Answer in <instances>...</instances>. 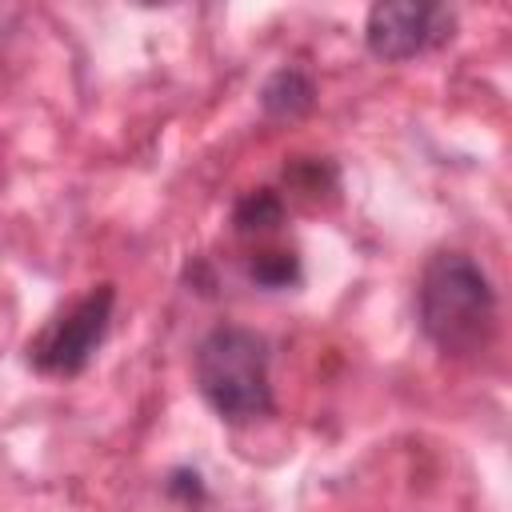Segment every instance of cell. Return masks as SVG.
<instances>
[{
	"mask_svg": "<svg viewBox=\"0 0 512 512\" xmlns=\"http://www.w3.org/2000/svg\"><path fill=\"white\" fill-rule=\"evenodd\" d=\"M296 272H300V264H296V256L284 252V248L256 252L252 264H248V276H252L256 284H264V288H288V284L296 280Z\"/></svg>",
	"mask_w": 512,
	"mask_h": 512,
	"instance_id": "obj_7",
	"label": "cell"
},
{
	"mask_svg": "<svg viewBox=\"0 0 512 512\" xmlns=\"http://www.w3.org/2000/svg\"><path fill=\"white\" fill-rule=\"evenodd\" d=\"M192 376L204 404L228 424H248L272 412L268 340L252 328L216 324L196 344Z\"/></svg>",
	"mask_w": 512,
	"mask_h": 512,
	"instance_id": "obj_2",
	"label": "cell"
},
{
	"mask_svg": "<svg viewBox=\"0 0 512 512\" xmlns=\"http://www.w3.org/2000/svg\"><path fill=\"white\" fill-rule=\"evenodd\" d=\"M284 200L272 192V188H256L248 196H240L236 212H232V224L240 236H268L284 224Z\"/></svg>",
	"mask_w": 512,
	"mask_h": 512,
	"instance_id": "obj_6",
	"label": "cell"
},
{
	"mask_svg": "<svg viewBox=\"0 0 512 512\" xmlns=\"http://www.w3.org/2000/svg\"><path fill=\"white\" fill-rule=\"evenodd\" d=\"M312 100H316V84H312L300 68H276V72L264 80V88H260V104H264V112L276 116V120H296V116H304V112L312 108Z\"/></svg>",
	"mask_w": 512,
	"mask_h": 512,
	"instance_id": "obj_5",
	"label": "cell"
},
{
	"mask_svg": "<svg viewBox=\"0 0 512 512\" xmlns=\"http://www.w3.org/2000/svg\"><path fill=\"white\" fill-rule=\"evenodd\" d=\"M112 304L116 288L112 284H92L84 296H76L64 312H56L32 340H28V364L44 376H76L88 368L96 348L108 336L112 324Z\"/></svg>",
	"mask_w": 512,
	"mask_h": 512,
	"instance_id": "obj_3",
	"label": "cell"
},
{
	"mask_svg": "<svg viewBox=\"0 0 512 512\" xmlns=\"http://www.w3.org/2000/svg\"><path fill=\"white\" fill-rule=\"evenodd\" d=\"M456 16L444 4H424V0H380L368 8L364 20V44L376 60L400 64L412 60L452 36Z\"/></svg>",
	"mask_w": 512,
	"mask_h": 512,
	"instance_id": "obj_4",
	"label": "cell"
},
{
	"mask_svg": "<svg viewBox=\"0 0 512 512\" xmlns=\"http://www.w3.org/2000/svg\"><path fill=\"white\" fill-rule=\"evenodd\" d=\"M416 312L424 336L452 360L480 356L496 336V288L468 252H436L424 264Z\"/></svg>",
	"mask_w": 512,
	"mask_h": 512,
	"instance_id": "obj_1",
	"label": "cell"
}]
</instances>
